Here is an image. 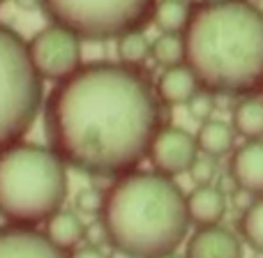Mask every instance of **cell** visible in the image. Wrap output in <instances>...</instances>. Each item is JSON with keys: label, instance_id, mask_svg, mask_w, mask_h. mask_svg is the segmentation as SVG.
<instances>
[{"label": "cell", "instance_id": "obj_1", "mask_svg": "<svg viewBox=\"0 0 263 258\" xmlns=\"http://www.w3.org/2000/svg\"><path fill=\"white\" fill-rule=\"evenodd\" d=\"M49 148L74 171L120 177L136 171L162 129V102L139 67L81 65L44 100Z\"/></svg>", "mask_w": 263, "mask_h": 258}, {"label": "cell", "instance_id": "obj_2", "mask_svg": "<svg viewBox=\"0 0 263 258\" xmlns=\"http://www.w3.org/2000/svg\"><path fill=\"white\" fill-rule=\"evenodd\" d=\"M185 65L213 95H252L263 83V9L250 0H205L192 9Z\"/></svg>", "mask_w": 263, "mask_h": 258}, {"label": "cell", "instance_id": "obj_3", "mask_svg": "<svg viewBox=\"0 0 263 258\" xmlns=\"http://www.w3.org/2000/svg\"><path fill=\"white\" fill-rule=\"evenodd\" d=\"M104 237L125 258H159L182 245L190 231L187 196L157 171H129L102 194Z\"/></svg>", "mask_w": 263, "mask_h": 258}, {"label": "cell", "instance_id": "obj_4", "mask_svg": "<svg viewBox=\"0 0 263 258\" xmlns=\"http://www.w3.org/2000/svg\"><path fill=\"white\" fill-rule=\"evenodd\" d=\"M67 164L51 148L18 143L0 150V217L14 226L44 224L67 199Z\"/></svg>", "mask_w": 263, "mask_h": 258}, {"label": "cell", "instance_id": "obj_5", "mask_svg": "<svg viewBox=\"0 0 263 258\" xmlns=\"http://www.w3.org/2000/svg\"><path fill=\"white\" fill-rule=\"evenodd\" d=\"M44 78L28 53V42L0 23V150L23 141L44 109Z\"/></svg>", "mask_w": 263, "mask_h": 258}, {"label": "cell", "instance_id": "obj_6", "mask_svg": "<svg viewBox=\"0 0 263 258\" xmlns=\"http://www.w3.org/2000/svg\"><path fill=\"white\" fill-rule=\"evenodd\" d=\"M51 23L81 39L106 42L143 30L153 21L157 0H37Z\"/></svg>", "mask_w": 263, "mask_h": 258}, {"label": "cell", "instance_id": "obj_7", "mask_svg": "<svg viewBox=\"0 0 263 258\" xmlns=\"http://www.w3.org/2000/svg\"><path fill=\"white\" fill-rule=\"evenodd\" d=\"M28 53L44 81L60 83L81 67V37L58 23H49L30 37Z\"/></svg>", "mask_w": 263, "mask_h": 258}, {"label": "cell", "instance_id": "obj_8", "mask_svg": "<svg viewBox=\"0 0 263 258\" xmlns=\"http://www.w3.org/2000/svg\"><path fill=\"white\" fill-rule=\"evenodd\" d=\"M196 136L176 125H162L157 136L153 138L148 159L153 164V171L162 173L166 177H176L182 173H190L192 164L199 157Z\"/></svg>", "mask_w": 263, "mask_h": 258}, {"label": "cell", "instance_id": "obj_9", "mask_svg": "<svg viewBox=\"0 0 263 258\" xmlns=\"http://www.w3.org/2000/svg\"><path fill=\"white\" fill-rule=\"evenodd\" d=\"M0 258H67L32 226H0Z\"/></svg>", "mask_w": 263, "mask_h": 258}, {"label": "cell", "instance_id": "obj_10", "mask_svg": "<svg viewBox=\"0 0 263 258\" xmlns=\"http://www.w3.org/2000/svg\"><path fill=\"white\" fill-rule=\"evenodd\" d=\"M185 258H242V240L219 224L196 228L187 242Z\"/></svg>", "mask_w": 263, "mask_h": 258}, {"label": "cell", "instance_id": "obj_11", "mask_svg": "<svg viewBox=\"0 0 263 258\" xmlns=\"http://www.w3.org/2000/svg\"><path fill=\"white\" fill-rule=\"evenodd\" d=\"M231 175L236 177L238 187L250 191L252 196H263V138L245 141L231 154Z\"/></svg>", "mask_w": 263, "mask_h": 258}, {"label": "cell", "instance_id": "obj_12", "mask_svg": "<svg viewBox=\"0 0 263 258\" xmlns=\"http://www.w3.org/2000/svg\"><path fill=\"white\" fill-rule=\"evenodd\" d=\"M227 208L229 196L217 185L196 187L192 194H187V214H190V224H194L196 228L217 226L227 214Z\"/></svg>", "mask_w": 263, "mask_h": 258}, {"label": "cell", "instance_id": "obj_13", "mask_svg": "<svg viewBox=\"0 0 263 258\" xmlns=\"http://www.w3.org/2000/svg\"><path fill=\"white\" fill-rule=\"evenodd\" d=\"M155 90H157V97L162 104L187 106L203 88H201L199 78L194 76V72L187 65H178V67H168L159 74Z\"/></svg>", "mask_w": 263, "mask_h": 258}, {"label": "cell", "instance_id": "obj_14", "mask_svg": "<svg viewBox=\"0 0 263 258\" xmlns=\"http://www.w3.org/2000/svg\"><path fill=\"white\" fill-rule=\"evenodd\" d=\"M88 226L77 212L72 210H63L60 208L55 214H51L44 222V235L58 247L60 251L69 254L72 249H77L79 245H83L86 240Z\"/></svg>", "mask_w": 263, "mask_h": 258}, {"label": "cell", "instance_id": "obj_15", "mask_svg": "<svg viewBox=\"0 0 263 258\" xmlns=\"http://www.w3.org/2000/svg\"><path fill=\"white\" fill-rule=\"evenodd\" d=\"M196 145H199L201 154H208V157L222 159L227 154H233L236 150V129L233 125L224 123V120H205L201 123L199 131H196Z\"/></svg>", "mask_w": 263, "mask_h": 258}, {"label": "cell", "instance_id": "obj_16", "mask_svg": "<svg viewBox=\"0 0 263 258\" xmlns=\"http://www.w3.org/2000/svg\"><path fill=\"white\" fill-rule=\"evenodd\" d=\"M231 125L238 136L245 141H261L263 138V97H245L233 109Z\"/></svg>", "mask_w": 263, "mask_h": 258}, {"label": "cell", "instance_id": "obj_17", "mask_svg": "<svg viewBox=\"0 0 263 258\" xmlns=\"http://www.w3.org/2000/svg\"><path fill=\"white\" fill-rule=\"evenodd\" d=\"M192 3L190 0H157L153 12V21L159 32H176L182 35L192 16Z\"/></svg>", "mask_w": 263, "mask_h": 258}, {"label": "cell", "instance_id": "obj_18", "mask_svg": "<svg viewBox=\"0 0 263 258\" xmlns=\"http://www.w3.org/2000/svg\"><path fill=\"white\" fill-rule=\"evenodd\" d=\"M150 58L164 69L185 65V39H182V35L159 32V37H155L153 46H150Z\"/></svg>", "mask_w": 263, "mask_h": 258}, {"label": "cell", "instance_id": "obj_19", "mask_svg": "<svg viewBox=\"0 0 263 258\" xmlns=\"http://www.w3.org/2000/svg\"><path fill=\"white\" fill-rule=\"evenodd\" d=\"M150 46L153 42L145 37L143 30H132L125 32L123 37L116 39V51H118V63L127 65V67H139L150 58Z\"/></svg>", "mask_w": 263, "mask_h": 258}, {"label": "cell", "instance_id": "obj_20", "mask_svg": "<svg viewBox=\"0 0 263 258\" xmlns=\"http://www.w3.org/2000/svg\"><path fill=\"white\" fill-rule=\"evenodd\" d=\"M240 237L252 251H263V196L240 214Z\"/></svg>", "mask_w": 263, "mask_h": 258}, {"label": "cell", "instance_id": "obj_21", "mask_svg": "<svg viewBox=\"0 0 263 258\" xmlns=\"http://www.w3.org/2000/svg\"><path fill=\"white\" fill-rule=\"evenodd\" d=\"M219 166H217V159L208 157V154H199L196 162L192 164L190 168V177L194 180L196 187H203V185H215V180L219 177Z\"/></svg>", "mask_w": 263, "mask_h": 258}, {"label": "cell", "instance_id": "obj_22", "mask_svg": "<svg viewBox=\"0 0 263 258\" xmlns=\"http://www.w3.org/2000/svg\"><path fill=\"white\" fill-rule=\"evenodd\" d=\"M187 109H190L192 118H196L199 123L210 120V118H213V113H215V97H213V92L201 90L199 95H196L194 100L187 104Z\"/></svg>", "mask_w": 263, "mask_h": 258}, {"label": "cell", "instance_id": "obj_23", "mask_svg": "<svg viewBox=\"0 0 263 258\" xmlns=\"http://www.w3.org/2000/svg\"><path fill=\"white\" fill-rule=\"evenodd\" d=\"M67 258H109V256L95 245H79L77 249L69 251Z\"/></svg>", "mask_w": 263, "mask_h": 258}, {"label": "cell", "instance_id": "obj_24", "mask_svg": "<svg viewBox=\"0 0 263 258\" xmlns=\"http://www.w3.org/2000/svg\"><path fill=\"white\" fill-rule=\"evenodd\" d=\"M215 185H217L219 189H222L227 196H231L233 191H238V189H240V187H238V182H236V177L231 175V171H229V173H224V175H219L217 180H215Z\"/></svg>", "mask_w": 263, "mask_h": 258}, {"label": "cell", "instance_id": "obj_25", "mask_svg": "<svg viewBox=\"0 0 263 258\" xmlns=\"http://www.w3.org/2000/svg\"><path fill=\"white\" fill-rule=\"evenodd\" d=\"M159 258H185V256H180V254H176V251H171V254H164V256H159Z\"/></svg>", "mask_w": 263, "mask_h": 258}, {"label": "cell", "instance_id": "obj_26", "mask_svg": "<svg viewBox=\"0 0 263 258\" xmlns=\"http://www.w3.org/2000/svg\"><path fill=\"white\" fill-rule=\"evenodd\" d=\"M252 258H263V251H254V256Z\"/></svg>", "mask_w": 263, "mask_h": 258}, {"label": "cell", "instance_id": "obj_27", "mask_svg": "<svg viewBox=\"0 0 263 258\" xmlns=\"http://www.w3.org/2000/svg\"><path fill=\"white\" fill-rule=\"evenodd\" d=\"M261 97H263V83H261Z\"/></svg>", "mask_w": 263, "mask_h": 258}, {"label": "cell", "instance_id": "obj_28", "mask_svg": "<svg viewBox=\"0 0 263 258\" xmlns=\"http://www.w3.org/2000/svg\"><path fill=\"white\" fill-rule=\"evenodd\" d=\"M3 3H5V0H0V5H3Z\"/></svg>", "mask_w": 263, "mask_h": 258}, {"label": "cell", "instance_id": "obj_29", "mask_svg": "<svg viewBox=\"0 0 263 258\" xmlns=\"http://www.w3.org/2000/svg\"><path fill=\"white\" fill-rule=\"evenodd\" d=\"M190 3H192V0H190Z\"/></svg>", "mask_w": 263, "mask_h": 258}]
</instances>
